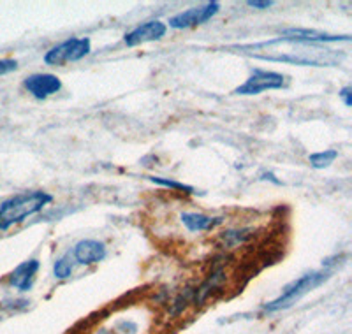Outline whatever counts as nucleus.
Segmentation results:
<instances>
[{
    "instance_id": "11",
    "label": "nucleus",
    "mask_w": 352,
    "mask_h": 334,
    "mask_svg": "<svg viewBox=\"0 0 352 334\" xmlns=\"http://www.w3.org/2000/svg\"><path fill=\"white\" fill-rule=\"evenodd\" d=\"M182 222L190 232L212 231L217 225L224 222L222 216H206L199 213H182Z\"/></svg>"
},
{
    "instance_id": "9",
    "label": "nucleus",
    "mask_w": 352,
    "mask_h": 334,
    "mask_svg": "<svg viewBox=\"0 0 352 334\" xmlns=\"http://www.w3.org/2000/svg\"><path fill=\"white\" fill-rule=\"evenodd\" d=\"M72 255H74L78 264L90 266V264H97L100 260H104L106 247L104 243L96 241V239H83V241H80L74 247Z\"/></svg>"
},
{
    "instance_id": "4",
    "label": "nucleus",
    "mask_w": 352,
    "mask_h": 334,
    "mask_svg": "<svg viewBox=\"0 0 352 334\" xmlns=\"http://www.w3.org/2000/svg\"><path fill=\"white\" fill-rule=\"evenodd\" d=\"M284 85L285 76H282L280 72L256 69L252 72V76L241 87H238L234 90V93H238V96H257V93H263L266 90H278Z\"/></svg>"
},
{
    "instance_id": "1",
    "label": "nucleus",
    "mask_w": 352,
    "mask_h": 334,
    "mask_svg": "<svg viewBox=\"0 0 352 334\" xmlns=\"http://www.w3.org/2000/svg\"><path fill=\"white\" fill-rule=\"evenodd\" d=\"M53 197L46 192H25L0 204V231H8L9 227L21 223L28 216L36 215Z\"/></svg>"
},
{
    "instance_id": "15",
    "label": "nucleus",
    "mask_w": 352,
    "mask_h": 334,
    "mask_svg": "<svg viewBox=\"0 0 352 334\" xmlns=\"http://www.w3.org/2000/svg\"><path fill=\"white\" fill-rule=\"evenodd\" d=\"M18 69V62L16 60H0V76H4V74H9V72L12 71H16Z\"/></svg>"
},
{
    "instance_id": "16",
    "label": "nucleus",
    "mask_w": 352,
    "mask_h": 334,
    "mask_svg": "<svg viewBox=\"0 0 352 334\" xmlns=\"http://www.w3.org/2000/svg\"><path fill=\"white\" fill-rule=\"evenodd\" d=\"M247 4L254 9H268L272 8L273 2L272 0H248Z\"/></svg>"
},
{
    "instance_id": "14",
    "label": "nucleus",
    "mask_w": 352,
    "mask_h": 334,
    "mask_svg": "<svg viewBox=\"0 0 352 334\" xmlns=\"http://www.w3.org/2000/svg\"><path fill=\"white\" fill-rule=\"evenodd\" d=\"M150 181H153L155 185H162V187L173 188V190H182L187 192V194H192L194 188L188 187V185L180 183V181H175V179H166V178H157V176H150Z\"/></svg>"
},
{
    "instance_id": "10",
    "label": "nucleus",
    "mask_w": 352,
    "mask_h": 334,
    "mask_svg": "<svg viewBox=\"0 0 352 334\" xmlns=\"http://www.w3.org/2000/svg\"><path fill=\"white\" fill-rule=\"evenodd\" d=\"M41 263L37 259H30L21 263L16 269L12 271L9 276V283L20 292H27L32 289L34 282H36V275L39 271Z\"/></svg>"
},
{
    "instance_id": "12",
    "label": "nucleus",
    "mask_w": 352,
    "mask_h": 334,
    "mask_svg": "<svg viewBox=\"0 0 352 334\" xmlns=\"http://www.w3.org/2000/svg\"><path fill=\"white\" fill-rule=\"evenodd\" d=\"M336 157H338V151L324 150V151H320V153H314V155H310V164H312V167H316V169H324V167H328L329 164L335 162Z\"/></svg>"
},
{
    "instance_id": "3",
    "label": "nucleus",
    "mask_w": 352,
    "mask_h": 334,
    "mask_svg": "<svg viewBox=\"0 0 352 334\" xmlns=\"http://www.w3.org/2000/svg\"><path fill=\"white\" fill-rule=\"evenodd\" d=\"M90 46L92 44L88 37H72L50 49L44 55V64L64 65L67 62H78L90 53Z\"/></svg>"
},
{
    "instance_id": "2",
    "label": "nucleus",
    "mask_w": 352,
    "mask_h": 334,
    "mask_svg": "<svg viewBox=\"0 0 352 334\" xmlns=\"http://www.w3.org/2000/svg\"><path fill=\"white\" fill-rule=\"evenodd\" d=\"M331 276V271L322 269V271H312V273H307V275L300 276L298 280L291 282L289 285L284 287V291L282 294L278 296L273 301L266 302L263 307L264 311H268V313H273V311H280V310H287V308L294 307L301 298H305L307 294L320 287L326 280Z\"/></svg>"
},
{
    "instance_id": "5",
    "label": "nucleus",
    "mask_w": 352,
    "mask_h": 334,
    "mask_svg": "<svg viewBox=\"0 0 352 334\" xmlns=\"http://www.w3.org/2000/svg\"><path fill=\"white\" fill-rule=\"evenodd\" d=\"M220 4L219 2H206L203 5H197V8H190L184 12H178L173 18H169V27L176 28V30H182V28H190L196 27V25H203L206 21L212 20L219 12Z\"/></svg>"
},
{
    "instance_id": "7",
    "label": "nucleus",
    "mask_w": 352,
    "mask_h": 334,
    "mask_svg": "<svg viewBox=\"0 0 352 334\" xmlns=\"http://www.w3.org/2000/svg\"><path fill=\"white\" fill-rule=\"evenodd\" d=\"M166 32H168V27L162 21H146L125 36V44L132 48V46H140V44L150 43V41H159L166 36Z\"/></svg>"
},
{
    "instance_id": "8",
    "label": "nucleus",
    "mask_w": 352,
    "mask_h": 334,
    "mask_svg": "<svg viewBox=\"0 0 352 334\" xmlns=\"http://www.w3.org/2000/svg\"><path fill=\"white\" fill-rule=\"evenodd\" d=\"M282 41L287 43H301V44H312V43H338L344 41L349 43L351 37L349 36H331V34L317 32V30H308V28H289L282 34Z\"/></svg>"
},
{
    "instance_id": "6",
    "label": "nucleus",
    "mask_w": 352,
    "mask_h": 334,
    "mask_svg": "<svg viewBox=\"0 0 352 334\" xmlns=\"http://www.w3.org/2000/svg\"><path fill=\"white\" fill-rule=\"evenodd\" d=\"M23 87L36 99H46L60 90L62 81L55 74H32L23 81Z\"/></svg>"
},
{
    "instance_id": "17",
    "label": "nucleus",
    "mask_w": 352,
    "mask_h": 334,
    "mask_svg": "<svg viewBox=\"0 0 352 334\" xmlns=\"http://www.w3.org/2000/svg\"><path fill=\"white\" fill-rule=\"evenodd\" d=\"M338 96L342 97V100H344L345 106H347V108H351V106H352V99H351V87L342 88L340 93H338Z\"/></svg>"
},
{
    "instance_id": "13",
    "label": "nucleus",
    "mask_w": 352,
    "mask_h": 334,
    "mask_svg": "<svg viewBox=\"0 0 352 334\" xmlns=\"http://www.w3.org/2000/svg\"><path fill=\"white\" fill-rule=\"evenodd\" d=\"M72 269H74V266H72L71 254L60 257V259L55 263V266H53V273H55L56 278H60V280L69 278V276L72 275Z\"/></svg>"
}]
</instances>
